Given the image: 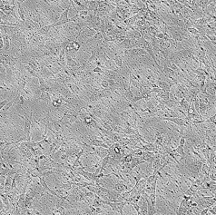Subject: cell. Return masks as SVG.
Returning a JSON list of instances; mask_svg holds the SVG:
<instances>
[{"label": "cell", "mask_w": 216, "mask_h": 215, "mask_svg": "<svg viewBox=\"0 0 216 215\" xmlns=\"http://www.w3.org/2000/svg\"><path fill=\"white\" fill-rule=\"evenodd\" d=\"M186 31L187 32H189L190 34H192V35H193V36H199L201 33L196 29V28H194V27H190V28H187L186 29Z\"/></svg>", "instance_id": "cell-11"}, {"label": "cell", "mask_w": 216, "mask_h": 215, "mask_svg": "<svg viewBox=\"0 0 216 215\" xmlns=\"http://www.w3.org/2000/svg\"><path fill=\"white\" fill-rule=\"evenodd\" d=\"M209 210H210V208H205V209L202 210L199 212V215H207V213L209 212Z\"/></svg>", "instance_id": "cell-14"}, {"label": "cell", "mask_w": 216, "mask_h": 215, "mask_svg": "<svg viewBox=\"0 0 216 215\" xmlns=\"http://www.w3.org/2000/svg\"><path fill=\"white\" fill-rule=\"evenodd\" d=\"M163 90L159 87H155V88H152V93H160Z\"/></svg>", "instance_id": "cell-15"}, {"label": "cell", "mask_w": 216, "mask_h": 215, "mask_svg": "<svg viewBox=\"0 0 216 215\" xmlns=\"http://www.w3.org/2000/svg\"><path fill=\"white\" fill-rule=\"evenodd\" d=\"M3 41H4V50L5 51H10L11 48V41L10 37L8 34H3Z\"/></svg>", "instance_id": "cell-6"}, {"label": "cell", "mask_w": 216, "mask_h": 215, "mask_svg": "<svg viewBox=\"0 0 216 215\" xmlns=\"http://www.w3.org/2000/svg\"><path fill=\"white\" fill-rule=\"evenodd\" d=\"M87 10L92 11L95 16H97V11H98V1L96 0H90L87 5Z\"/></svg>", "instance_id": "cell-4"}, {"label": "cell", "mask_w": 216, "mask_h": 215, "mask_svg": "<svg viewBox=\"0 0 216 215\" xmlns=\"http://www.w3.org/2000/svg\"><path fill=\"white\" fill-rule=\"evenodd\" d=\"M137 215H141V214H140V212H138V213H137Z\"/></svg>", "instance_id": "cell-19"}, {"label": "cell", "mask_w": 216, "mask_h": 215, "mask_svg": "<svg viewBox=\"0 0 216 215\" xmlns=\"http://www.w3.org/2000/svg\"><path fill=\"white\" fill-rule=\"evenodd\" d=\"M9 102H10V101H9L8 99H5V100H3V101L0 102V111L3 110V109L5 108V106H6Z\"/></svg>", "instance_id": "cell-13"}, {"label": "cell", "mask_w": 216, "mask_h": 215, "mask_svg": "<svg viewBox=\"0 0 216 215\" xmlns=\"http://www.w3.org/2000/svg\"><path fill=\"white\" fill-rule=\"evenodd\" d=\"M201 173L203 174L205 177H209L210 173H211V169L210 167L208 166V164L205 163H202V169H201Z\"/></svg>", "instance_id": "cell-8"}, {"label": "cell", "mask_w": 216, "mask_h": 215, "mask_svg": "<svg viewBox=\"0 0 216 215\" xmlns=\"http://www.w3.org/2000/svg\"><path fill=\"white\" fill-rule=\"evenodd\" d=\"M4 207H5V205H4V203H3V201H2L1 197H0V211L3 210Z\"/></svg>", "instance_id": "cell-16"}, {"label": "cell", "mask_w": 216, "mask_h": 215, "mask_svg": "<svg viewBox=\"0 0 216 215\" xmlns=\"http://www.w3.org/2000/svg\"><path fill=\"white\" fill-rule=\"evenodd\" d=\"M72 46H73V50H74L75 53H77V52H79V50H80V48H81V44H80L78 41H74V42L72 43Z\"/></svg>", "instance_id": "cell-10"}, {"label": "cell", "mask_w": 216, "mask_h": 215, "mask_svg": "<svg viewBox=\"0 0 216 215\" xmlns=\"http://www.w3.org/2000/svg\"><path fill=\"white\" fill-rule=\"evenodd\" d=\"M23 2L24 1H17V16L19 17V19L23 22L26 21L27 19V15H26V11L24 9V7H23Z\"/></svg>", "instance_id": "cell-3"}, {"label": "cell", "mask_w": 216, "mask_h": 215, "mask_svg": "<svg viewBox=\"0 0 216 215\" xmlns=\"http://www.w3.org/2000/svg\"><path fill=\"white\" fill-rule=\"evenodd\" d=\"M71 8H72V6L69 7V8H67L66 9H65V10L62 12V14L60 15V17H59V18H58V21L67 20V19H68V14H69V11L71 10Z\"/></svg>", "instance_id": "cell-9"}, {"label": "cell", "mask_w": 216, "mask_h": 215, "mask_svg": "<svg viewBox=\"0 0 216 215\" xmlns=\"http://www.w3.org/2000/svg\"><path fill=\"white\" fill-rule=\"evenodd\" d=\"M157 97L159 99H161L162 101H164V103L165 102H168L170 100V93L169 92H164V91H162L160 93L157 94Z\"/></svg>", "instance_id": "cell-7"}, {"label": "cell", "mask_w": 216, "mask_h": 215, "mask_svg": "<svg viewBox=\"0 0 216 215\" xmlns=\"http://www.w3.org/2000/svg\"><path fill=\"white\" fill-rule=\"evenodd\" d=\"M33 115L34 112L30 111L29 112V115L28 113H25V115L22 116L25 119V127H24V138L26 139L27 142L31 141V137H30V129H31V125H32V122H33Z\"/></svg>", "instance_id": "cell-1"}, {"label": "cell", "mask_w": 216, "mask_h": 215, "mask_svg": "<svg viewBox=\"0 0 216 215\" xmlns=\"http://www.w3.org/2000/svg\"><path fill=\"white\" fill-rule=\"evenodd\" d=\"M128 204V202L126 201H120V202H110V201H104V205H108L109 207H111V209L116 211V212H119L120 215H124V212H123V210H124V207Z\"/></svg>", "instance_id": "cell-2"}, {"label": "cell", "mask_w": 216, "mask_h": 215, "mask_svg": "<svg viewBox=\"0 0 216 215\" xmlns=\"http://www.w3.org/2000/svg\"><path fill=\"white\" fill-rule=\"evenodd\" d=\"M93 155H97L98 157L103 159L104 157L108 156V149L101 148V147H96L95 151L94 152Z\"/></svg>", "instance_id": "cell-5"}, {"label": "cell", "mask_w": 216, "mask_h": 215, "mask_svg": "<svg viewBox=\"0 0 216 215\" xmlns=\"http://www.w3.org/2000/svg\"><path fill=\"white\" fill-rule=\"evenodd\" d=\"M100 84H101L103 89H109V83H108V80H106V79L101 80Z\"/></svg>", "instance_id": "cell-12"}, {"label": "cell", "mask_w": 216, "mask_h": 215, "mask_svg": "<svg viewBox=\"0 0 216 215\" xmlns=\"http://www.w3.org/2000/svg\"><path fill=\"white\" fill-rule=\"evenodd\" d=\"M0 160H3V159H2V154H1V153H0Z\"/></svg>", "instance_id": "cell-18"}, {"label": "cell", "mask_w": 216, "mask_h": 215, "mask_svg": "<svg viewBox=\"0 0 216 215\" xmlns=\"http://www.w3.org/2000/svg\"><path fill=\"white\" fill-rule=\"evenodd\" d=\"M4 9H5V4L3 3V0H1V1H0V10L4 11Z\"/></svg>", "instance_id": "cell-17"}]
</instances>
